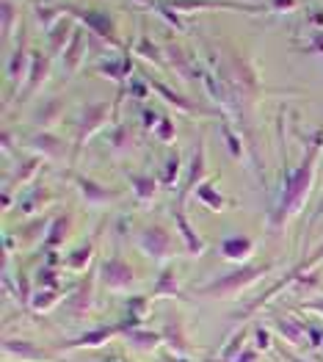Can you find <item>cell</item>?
<instances>
[{
	"label": "cell",
	"mask_w": 323,
	"mask_h": 362,
	"mask_svg": "<svg viewBox=\"0 0 323 362\" xmlns=\"http://www.w3.org/2000/svg\"><path fill=\"white\" fill-rule=\"evenodd\" d=\"M166 56H169V64H172V69H175L177 75L182 78V81H194V75H196V69H194V59L180 47L175 42H169L166 45Z\"/></svg>",
	"instance_id": "14"
},
{
	"label": "cell",
	"mask_w": 323,
	"mask_h": 362,
	"mask_svg": "<svg viewBox=\"0 0 323 362\" xmlns=\"http://www.w3.org/2000/svg\"><path fill=\"white\" fill-rule=\"evenodd\" d=\"M221 255L227 260H243L246 255H252V241L243 238V235H235V238H227L221 243Z\"/></svg>",
	"instance_id": "19"
},
{
	"label": "cell",
	"mask_w": 323,
	"mask_h": 362,
	"mask_svg": "<svg viewBox=\"0 0 323 362\" xmlns=\"http://www.w3.org/2000/svg\"><path fill=\"white\" fill-rule=\"evenodd\" d=\"M127 141H130V130H127V127H119L117 133H114V147H117V150H122Z\"/></svg>",
	"instance_id": "41"
},
{
	"label": "cell",
	"mask_w": 323,
	"mask_h": 362,
	"mask_svg": "<svg viewBox=\"0 0 323 362\" xmlns=\"http://www.w3.org/2000/svg\"><path fill=\"white\" fill-rule=\"evenodd\" d=\"M155 8H158V11H160V17H163L166 23H172V25H175L177 30H185V25H182V20L177 17V11L172 8V6H166V3H155Z\"/></svg>",
	"instance_id": "36"
},
{
	"label": "cell",
	"mask_w": 323,
	"mask_h": 362,
	"mask_svg": "<svg viewBox=\"0 0 323 362\" xmlns=\"http://www.w3.org/2000/svg\"><path fill=\"white\" fill-rule=\"evenodd\" d=\"M235 362H252V354H243L240 360H235Z\"/></svg>",
	"instance_id": "48"
},
{
	"label": "cell",
	"mask_w": 323,
	"mask_h": 362,
	"mask_svg": "<svg viewBox=\"0 0 323 362\" xmlns=\"http://www.w3.org/2000/svg\"><path fill=\"white\" fill-rule=\"evenodd\" d=\"M75 182H78V188H81V194H83V199H86L88 205H105V202H114V199H119V191H114V188H105V185L88 180V177H78Z\"/></svg>",
	"instance_id": "12"
},
{
	"label": "cell",
	"mask_w": 323,
	"mask_h": 362,
	"mask_svg": "<svg viewBox=\"0 0 323 362\" xmlns=\"http://www.w3.org/2000/svg\"><path fill=\"white\" fill-rule=\"evenodd\" d=\"M310 20H312V23H315V25H323V11H318V14H312V17H310Z\"/></svg>",
	"instance_id": "46"
},
{
	"label": "cell",
	"mask_w": 323,
	"mask_h": 362,
	"mask_svg": "<svg viewBox=\"0 0 323 362\" xmlns=\"http://www.w3.org/2000/svg\"><path fill=\"white\" fill-rule=\"evenodd\" d=\"M30 144H33V150H39L42 155H47V158H64V141H61L59 136H53V133H39V136H33L30 139Z\"/></svg>",
	"instance_id": "16"
},
{
	"label": "cell",
	"mask_w": 323,
	"mask_h": 362,
	"mask_svg": "<svg viewBox=\"0 0 323 362\" xmlns=\"http://www.w3.org/2000/svg\"><path fill=\"white\" fill-rule=\"evenodd\" d=\"M97 72H102V75H108L111 81H124V75L130 72V56L124 59H117V61H102V64H97Z\"/></svg>",
	"instance_id": "23"
},
{
	"label": "cell",
	"mask_w": 323,
	"mask_h": 362,
	"mask_svg": "<svg viewBox=\"0 0 323 362\" xmlns=\"http://www.w3.org/2000/svg\"><path fill=\"white\" fill-rule=\"evenodd\" d=\"M321 144H323V139L318 136V139L310 144V150L304 155L301 166L295 169L293 175H288L285 191H282V202H279V213H276V224L285 227V221L304 208V202H307V197H310V188H312V180H315V163H318V155H321Z\"/></svg>",
	"instance_id": "1"
},
{
	"label": "cell",
	"mask_w": 323,
	"mask_h": 362,
	"mask_svg": "<svg viewBox=\"0 0 323 362\" xmlns=\"http://www.w3.org/2000/svg\"><path fill=\"white\" fill-rule=\"evenodd\" d=\"M30 59H33V53H28V36H25V30H23L17 47L11 50L8 64H6V78H8V86H11V89H20L23 83H28Z\"/></svg>",
	"instance_id": "5"
},
{
	"label": "cell",
	"mask_w": 323,
	"mask_h": 362,
	"mask_svg": "<svg viewBox=\"0 0 323 362\" xmlns=\"http://www.w3.org/2000/svg\"><path fill=\"white\" fill-rule=\"evenodd\" d=\"M61 6H36L33 8V17H36V23L42 25L45 33H50V30L56 28V23L61 20Z\"/></svg>",
	"instance_id": "21"
},
{
	"label": "cell",
	"mask_w": 323,
	"mask_h": 362,
	"mask_svg": "<svg viewBox=\"0 0 323 362\" xmlns=\"http://www.w3.org/2000/svg\"><path fill=\"white\" fill-rule=\"evenodd\" d=\"M127 180H130V185H133V191H136L139 199H152L155 191H158V182L152 180L149 175H136V172H130Z\"/></svg>",
	"instance_id": "22"
},
{
	"label": "cell",
	"mask_w": 323,
	"mask_h": 362,
	"mask_svg": "<svg viewBox=\"0 0 323 362\" xmlns=\"http://www.w3.org/2000/svg\"><path fill=\"white\" fill-rule=\"evenodd\" d=\"M50 78V56H45V53H33V59H30V72H28V83H25V94H23V100H28L33 97L36 91L45 86V81Z\"/></svg>",
	"instance_id": "10"
},
{
	"label": "cell",
	"mask_w": 323,
	"mask_h": 362,
	"mask_svg": "<svg viewBox=\"0 0 323 362\" xmlns=\"http://www.w3.org/2000/svg\"><path fill=\"white\" fill-rule=\"evenodd\" d=\"M75 30L78 28H75V20L72 17H61L59 23H56V28L47 33V47H50L53 56H64V50L69 47Z\"/></svg>",
	"instance_id": "11"
},
{
	"label": "cell",
	"mask_w": 323,
	"mask_h": 362,
	"mask_svg": "<svg viewBox=\"0 0 323 362\" xmlns=\"http://www.w3.org/2000/svg\"><path fill=\"white\" fill-rule=\"evenodd\" d=\"M307 53H318V56H323V28L312 33V42L307 45Z\"/></svg>",
	"instance_id": "40"
},
{
	"label": "cell",
	"mask_w": 323,
	"mask_h": 362,
	"mask_svg": "<svg viewBox=\"0 0 323 362\" xmlns=\"http://www.w3.org/2000/svg\"><path fill=\"white\" fill-rule=\"evenodd\" d=\"M39 276H42V282H45V285H50V288L56 285V282H53V272H42Z\"/></svg>",
	"instance_id": "44"
},
{
	"label": "cell",
	"mask_w": 323,
	"mask_h": 362,
	"mask_svg": "<svg viewBox=\"0 0 323 362\" xmlns=\"http://www.w3.org/2000/svg\"><path fill=\"white\" fill-rule=\"evenodd\" d=\"M163 293H177V274L175 269H163L158 276V285H155V296H163Z\"/></svg>",
	"instance_id": "26"
},
{
	"label": "cell",
	"mask_w": 323,
	"mask_h": 362,
	"mask_svg": "<svg viewBox=\"0 0 323 362\" xmlns=\"http://www.w3.org/2000/svg\"><path fill=\"white\" fill-rule=\"evenodd\" d=\"M111 114V105L108 100H91L83 105V114H81V124H78V147H83L88 139L105 124Z\"/></svg>",
	"instance_id": "6"
},
{
	"label": "cell",
	"mask_w": 323,
	"mask_h": 362,
	"mask_svg": "<svg viewBox=\"0 0 323 362\" xmlns=\"http://www.w3.org/2000/svg\"><path fill=\"white\" fill-rule=\"evenodd\" d=\"M88 302H91V276L83 279V285L78 288V293H75V299L69 302V307H72V313H78V315H81V313L88 307Z\"/></svg>",
	"instance_id": "27"
},
{
	"label": "cell",
	"mask_w": 323,
	"mask_h": 362,
	"mask_svg": "<svg viewBox=\"0 0 323 362\" xmlns=\"http://www.w3.org/2000/svg\"><path fill=\"white\" fill-rule=\"evenodd\" d=\"M177 177H180V155L172 152V155H169V160H166V169H163L160 182H163V185H175Z\"/></svg>",
	"instance_id": "30"
},
{
	"label": "cell",
	"mask_w": 323,
	"mask_h": 362,
	"mask_svg": "<svg viewBox=\"0 0 323 362\" xmlns=\"http://www.w3.org/2000/svg\"><path fill=\"white\" fill-rule=\"evenodd\" d=\"M0 17H3V23H0V28H3V39L8 42L14 25L20 23V6H17V0H3V3H0Z\"/></svg>",
	"instance_id": "18"
},
{
	"label": "cell",
	"mask_w": 323,
	"mask_h": 362,
	"mask_svg": "<svg viewBox=\"0 0 323 362\" xmlns=\"http://www.w3.org/2000/svg\"><path fill=\"white\" fill-rule=\"evenodd\" d=\"M59 114H61V97H50V100H47V105L36 114V119L42 122V124H50Z\"/></svg>",
	"instance_id": "29"
},
{
	"label": "cell",
	"mask_w": 323,
	"mask_h": 362,
	"mask_svg": "<svg viewBox=\"0 0 323 362\" xmlns=\"http://www.w3.org/2000/svg\"><path fill=\"white\" fill-rule=\"evenodd\" d=\"M207 172V160H205V141L199 139L196 141V150H194V158H191V166H188V177L182 182V191H180V199H185L194 188H199L202 180H205Z\"/></svg>",
	"instance_id": "8"
},
{
	"label": "cell",
	"mask_w": 323,
	"mask_h": 362,
	"mask_svg": "<svg viewBox=\"0 0 323 362\" xmlns=\"http://www.w3.org/2000/svg\"><path fill=\"white\" fill-rule=\"evenodd\" d=\"M139 349H152L158 340H160V334H155V332H130L127 334Z\"/></svg>",
	"instance_id": "35"
},
{
	"label": "cell",
	"mask_w": 323,
	"mask_h": 362,
	"mask_svg": "<svg viewBox=\"0 0 323 362\" xmlns=\"http://www.w3.org/2000/svg\"><path fill=\"white\" fill-rule=\"evenodd\" d=\"M196 197L205 202L210 211H221V208H224V197H221L210 182H202V185L196 188Z\"/></svg>",
	"instance_id": "25"
},
{
	"label": "cell",
	"mask_w": 323,
	"mask_h": 362,
	"mask_svg": "<svg viewBox=\"0 0 323 362\" xmlns=\"http://www.w3.org/2000/svg\"><path fill=\"white\" fill-rule=\"evenodd\" d=\"M111 334H114V329H97V332L83 334V337H78V340H72L69 346H97V343H105V340H108Z\"/></svg>",
	"instance_id": "31"
},
{
	"label": "cell",
	"mask_w": 323,
	"mask_h": 362,
	"mask_svg": "<svg viewBox=\"0 0 323 362\" xmlns=\"http://www.w3.org/2000/svg\"><path fill=\"white\" fill-rule=\"evenodd\" d=\"M268 269H271V266H243V269H237V272H230V274H224V276H218L216 282L205 285L199 293H205V296H233L237 291H243L246 285L257 282L263 274H268Z\"/></svg>",
	"instance_id": "3"
},
{
	"label": "cell",
	"mask_w": 323,
	"mask_h": 362,
	"mask_svg": "<svg viewBox=\"0 0 323 362\" xmlns=\"http://www.w3.org/2000/svg\"><path fill=\"white\" fill-rule=\"evenodd\" d=\"M276 327L288 337V343H304V329L295 324L293 318H282V321H276Z\"/></svg>",
	"instance_id": "28"
},
{
	"label": "cell",
	"mask_w": 323,
	"mask_h": 362,
	"mask_svg": "<svg viewBox=\"0 0 323 362\" xmlns=\"http://www.w3.org/2000/svg\"><path fill=\"white\" fill-rule=\"evenodd\" d=\"M310 310H315V313H323V302H315V304H310Z\"/></svg>",
	"instance_id": "47"
},
{
	"label": "cell",
	"mask_w": 323,
	"mask_h": 362,
	"mask_svg": "<svg viewBox=\"0 0 323 362\" xmlns=\"http://www.w3.org/2000/svg\"><path fill=\"white\" fill-rule=\"evenodd\" d=\"M175 221H177V227H180V233H182V238H185V243H188V249H191L194 255H202L205 241H202V238L196 235V230L188 224V218H185L182 208H177V211H175Z\"/></svg>",
	"instance_id": "17"
},
{
	"label": "cell",
	"mask_w": 323,
	"mask_h": 362,
	"mask_svg": "<svg viewBox=\"0 0 323 362\" xmlns=\"http://www.w3.org/2000/svg\"><path fill=\"white\" fill-rule=\"evenodd\" d=\"M158 122H160V117L155 111H144V124L147 127H158Z\"/></svg>",
	"instance_id": "43"
},
{
	"label": "cell",
	"mask_w": 323,
	"mask_h": 362,
	"mask_svg": "<svg viewBox=\"0 0 323 362\" xmlns=\"http://www.w3.org/2000/svg\"><path fill=\"white\" fill-rule=\"evenodd\" d=\"M224 133H227V141H230V150H233V155H240V141H237L235 136L230 133V127H224Z\"/></svg>",
	"instance_id": "42"
},
{
	"label": "cell",
	"mask_w": 323,
	"mask_h": 362,
	"mask_svg": "<svg viewBox=\"0 0 323 362\" xmlns=\"http://www.w3.org/2000/svg\"><path fill=\"white\" fill-rule=\"evenodd\" d=\"M3 349H6V354H17V357H23V360H45V357H47L45 351L28 346L25 340H11V337L3 343Z\"/></svg>",
	"instance_id": "20"
},
{
	"label": "cell",
	"mask_w": 323,
	"mask_h": 362,
	"mask_svg": "<svg viewBox=\"0 0 323 362\" xmlns=\"http://www.w3.org/2000/svg\"><path fill=\"white\" fill-rule=\"evenodd\" d=\"M141 249L152 255V257H169L172 252H175V246H172V235L163 230V227H147L144 233H141Z\"/></svg>",
	"instance_id": "7"
},
{
	"label": "cell",
	"mask_w": 323,
	"mask_h": 362,
	"mask_svg": "<svg viewBox=\"0 0 323 362\" xmlns=\"http://www.w3.org/2000/svg\"><path fill=\"white\" fill-rule=\"evenodd\" d=\"M88 39H86V33L78 28L75 30V36H72V42H69V47L64 50V66H66V72L72 75V72H78L81 69V64H83V59H86V50H88V45H86Z\"/></svg>",
	"instance_id": "13"
},
{
	"label": "cell",
	"mask_w": 323,
	"mask_h": 362,
	"mask_svg": "<svg viewBox=\"0 0 323 362\" xmlns=\"http://www.w3.org/2000/svg\"><path fill=\"white\" fill-rule=\"evenodd\" d=\"M66 227H69L66 218H56V221H53V230H50V235H47V246H59V243L66 238Z\"/></svg>",
	"instance_id": "32"
},
{
	"label": "cell",
	"mask_w": 323,
	"mask_h": 362,
	"mask_svg": "<svg viewBox=\"0 0 323 362\" xmlns=\"http://www.w3.org/2000/svg\"><path fill=\"white\" fill-rule=\"evenodd\" d=\"M166 6H172L175 11H202V8H216V11H246V14H257L265 11L263 3L254 0H163Z\"/></svg>",
	"instance_id": "4"
},
{
	"label": "cell",
	"mask_w": 323,
	"mask_h": 362,
	"mask_svg": "<svg viewBox=\"0 0 323 362\" xmlns=\"http://www.w3.org/2000/svg\"><path fill=\"white\" fill-rule=\"evenodd\" d=\"M155 136H158L160 141H172V139L177 136L175 122L169 119V117H160V122H158V127H155Z\"/></svg>",
	"instance_id": "33"
},
{
	"label": "cell",
	"mask_w": 323,
	"mask_h": 362,
	"mask_svg": "<svg viewBox=\"0 0 323 362\" xmlns=\"http://www.w3.org/2000/svg\"><path fill=\"white\" fill-rule=\"evenodd\" d=\"M133 94H136V97H144V83L136 81V83H133Z\"/></svg>",
	"instance_id": "45"
},
{
	"label": "cell",
	"mask_w": 323,
	"mask_h": 362,
	"mask_svg": "<svg viewBox=\"0 0 323 362\" xmlns=\"http://www.w3.org/2000/svg\"><path fill=\"white\" fill-rule=\"evenodd\" d=\"M64 11H69L72 20L83 23L88 28V33L100 36L105 45H111V47H124L122 39H119L117 23H114V17H111L108 11H102V8H81V6H64Z\"/></svg>",
	"instance_id": "2"
},
{
	"label": "cell",
	"mask_w": 323,
	"mask_h": 362,
	"mask_svg": "<svg viewBox=\"0 0 323 362\" xmlns=\"http://www.w3.org/2000/svg\"><path fill=\"white\" fill-rule=\"evenodd\" d=\"M102 279H105V285L108 288H114V291H119V288H127V285H133V269L122 260V257H111V260H105L102 263Z\"/></svg>",
	"instance_id": "9"
},
{
	"label": "cell",
	"mask_w": 323,
	"mask_h": 362,
	"mask_svg": "<svg viewBox=\"0 0 323 362\" xmlns=\"http://www.w3.org/2000/svg\"><path fill=\"white\" fill-rule=\"evenodd\" d=\"M53 302H56V291H39L36 299H33V307L36 310H47V307H53Z\"/></svg>",
	"instance_id": "38"
},
{
	"label": "cell",
	"mask_w": 323,
	"mask_h": 362,
	"mask_svg": "<svg viewBox=\"0 0 323 362\" xmlns=\"http://www.w3.org/2000/svg\"><path fill=\"white\" fill-rule=\"evenodd\" d=\"M321 260H323V246H318V249H315V252H312V255H310V257H307V260H304L298 269H293V272H290V276H288V279H295V276H301V274L310 272V269H312L315 263H321Z\"/></svg>",
	"instance_id": "34"
},
{
	"label": "cell",
	"mask_w": 323,
	"mask_h": 362,
	"mask_svg": "<svg viewBox=\"0 0 323 362\" xmlns=\"http://www.w3.org/2000/svg\"><path fill=\"white\" fill-rule=\"evenodd\" d=\"M147 83H152V89L158 91V94H160V97H163L166 103H172L175 108H180V111H185V114H199V108H196V105H194L191 100H185V97H180L177 91H172V89H169V86H166V83H160L158 78H147Z\"/></svg>",
	"instance_id": "15"
},
{
	"label": "cell",
	"mask_w": 323,
	"mask_h": 362,
	"mask_svg": "<svg viewBox=\"0 0 323 362\" xmlns=\"http://www.w3.org/2000/svg\"><path fill=\"white\" fill-rule=\"evenodd\" d=\"M298 6V0H271V11H279V14H288Z\"/></svg>",
	"instance_id": "39"
},
{
	"label": "cell",
	"mask_w": 323,
	"mask_h": 362,
	"mask_svg": "<svg viewBox=\"0 0 323 362\" xmlns=\"http://www.w3.org/2000/svg\"><path fill=\"white\" fill-rule=\"evenodd\" d=\"M88 257H91V243H88V246H83V249H78V252L69 257V266H72L75 272H81V269L88 263Z\"/></svg>",
	"instance_id": "37"
},
{
	"label": "cell",
	"mask_w": 323,
	"mask_h": 362,
	"mask_svg": "<svg viewBox=\"0 0 323 362\" xmlns=\"http://www.w3.org/2000/svg\"><path fill=\"white\" fill-rule=\"evenodd\" d=\"M136 56H141V59H147V61H152V64H158V66H163L160 47L149 39L147 33H141V36H139V42H136Z\"/></svg>",
	"instance_id": "24"
}]
</instances>
